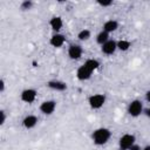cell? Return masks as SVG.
I'll list each match as a JSON object with an SVG mask.
<instances>
[{
  "label": "cell",
  "instance_id": "6da1fadb",
  "mask_svg": "<svg viewBox=\"0 0 150 150\" xmlns=\"http://www.w3.org/2000/svg\"><path fill=\"white\" fill-rule=\"evenodd\" d=\"M111 137V131L108 129V128H97L93 131L91 134V139H93V143L95 145H104L105 143H108V141L110 139Z\"/></svg>",
  "mask_w": 150,
  "mask_h": 150
},
{
  "label": "cell",
  "instance_id": "7a4b0ae2",
  "mask_svg": "<svg viewBox=\"0 0 150 150\" xmlns=\"http://www.w3.org/2000/svg\"><path fill=\"white\" fill-rule=\"evenodd\" d=\"M136 143V137L134 134H124L118 139L120 150H129Z\"/></svg>",
  "mask_w": 150,
  "mask_h": 150
},
{
  "label": "cell",
  "instance_id": "3957f363",
  "mask_svg": "<svg viewBox=\"0 0 150 150\" xmlns=\"http://www.w3.org/2000/svg\"><path fill=\"white\" fill-rule=\"evenodd\" d=\"M107 96L104 94H94L88 97V104L91 109H100L104 105Z\"/></svg>",
  "mask_w": 150,
  "mask_h": 150
},
{
  "label": "cell",
  "instance_id": "277c9868",
  "mask_svg": "<svg viewBox=\"0 0 150 150\" xmlns=\"http://www.w3.org/2000/svg\"><path fill=\"white\" fill-rule=\"evenodd\" d=\"M143 103L139 100H132L127 108V112L131 117H138L141 114H143Z\"/></svg>",
  "mask_w": 150,
  "mask_h": 150
},
{
  "label": "cell",
  "instance_id": "5b68a950",
  "mask_svg": "<svg viewBox=\"0 0 150 150\" xmlns=\"http://www.w3.org/2000/svg\"><path fill=\"white\" fill-rule=\"evenodd\" d=\"M36 95H38V91L33 88H27V89H23L20 94V100L25 103H33L36 98Z\"/></svg>",
  "mask_w": 150,
  "mask_h": 150
},
{
  "label": "cell",
  "instance_id": "8992f818",
  "mask_svg": "<svg viewBox=\"0 0 150 150\" xmlns=\"http://www.w3.org/2000/svg\"><path fill=\"white\" fill-rule=\"evenodd\" d=\"M56 109V102L54 100H47L41 102L39 110L43 114V115H52Z\"/></svg>",
  "mask_w": 150,
  "mask_h": 150
},
{
  "label": "cell",
  "instance_id": "52a82bcc",
  "mask_svg": "<svg viewBox=\"0 0 150 150\" xmlns=\"http://www.w3.org/2000/svg\"><path fill=\"white\" fill-rule=\"evenodd\" d=\"M83 54V48L81 45L73 43L68 47V56L71 60H79Z\"/></svg>",
  "mask_w": 150,
  "mask_h": 150
},
{
  "label": "cell",
  "instance_id": "ba28073f",
  "mask_svg": "<svg viewBox=\"0 0 150 150\" xmlns=\"http://www.w3.org/2000/svg\"><path fill=\"white\" fill-rule=\"evenodd\" d=\"M46 86L49 89L55 90V91H64L68 88L67 83L63 82V81H60V80H49V81H47Z\"/></svg>",
  "mask_w": 150,
  "mask_h": 150
},
{
  "label": "cell",
  "instance_id": "9c48e42d",
  "mask_svg": "<svg viewBox=\"0 0 150 150\" xmlns=\"http://www.w3.org/2000/svg\"><path fill=\"white\" fill-rule=\"evenodd\" d=\"M117 49V41L109 39L104 45H102L101 47V52L104 55H112Z\"/></svg>",
  "mask_w": 150,
  "mask_h": 150
},
{
  "label": "cell",
  "instance_id": "30bf717a",
  "mask_svg": "<svg viewBox=\"0 0 150 150\" xmlns=\"http://www.w3.org/2000/svg\"><path fill=\"white\" fill-rule=\"evenodd\" d=\"M91 74H93V70H90L84 64L80 66L77 68V70H76V77L80 81H87V80H89L91 77Z\"/></svg>",
  "mask_w": 150,
  "mask_h": 150
},
{
  "label": "cell",
  "instance_id": "8fae6325",
  "mask_svg": "<svg viewBox=\"0 0 150 150\" xmlns=\"http://www.w3.org/2000/svg\"><path fill=\"white\" fill-rule=\"evenodd\" d=\"M64 42H66V36H64L63 34H61V33H55V34H53V35L50 36V39H49V43H50V46H53L54 48H60V47H62V46L64 45Z\"/></svg>",
  "mask_w": 150,
  "mask_h": 150
},
{
  "label": "cell",
  "instance_id": "7c38bea8",
  "mask_svg": "<svg viewBox=\"0 0 150 150\" xmlns=\"http://www.w3.org/2000/svg\"><path fill=\"white\" fill-rule=\"evenodd\" d=\"M38 124V117L35 115H27L23 120H22V125L25 129L29 130L33 129L35 125Z\"/></svg>",
  "mask_w": 150,
  "mask_h": 150
},
{
  "label": "cell",
  "instance_id": "4fadbf2b",
  "mask_svg": "<svg viewBox=\"0 0 150 150\" xmlns=\"http://www.w3.org/2000/svg\"><path fill=\"white\" fill-rule=\"evenodd\" d=\"M49 26H50V28H52L54 32L59 33V32L61 30L62 26H63L62 18H61V16H53V18H50V20H49Z\"/></svg>",
  "mask_w": 150,
  "mask_h": 150
},
{
  "label": "cell",
  "instance_id": "5bb4252c",
  "mask_svg": "<svg viewBox=\"0 0 150 150\" xmlns=\"http://www.w3.org/2000/svg\"><path fill=\"white\" fill-rule=\"evenodd\" d=\"M103 29L102 30H104V32H107V33H112V32H116L117 29H118V22L116 21V20H107L104 23H103V27H102Z\"/></svg>",
  "mask_w": 150,
  "mask_h": 150
},
{
  "label": "cell",
  "instance_id": "9a60e30c",
  "mask_svg": "<svg viewBox=\"0 0 150 150\" xmlns=\"http://www.w3.org/2000/svg\"><path fill=\"white\" fill-rule=\"evenodd\" d=\"M95 40H96V42H97L98 45L102 46V45H104V43L109 40V33H107V32H104V30H101L100 33H97Z\"/></svg>",
  "mask_w": 150,
  "mask_h": 150
},
{
  "label": "cell",
  "instance_id": "2e32d148",
  "mask_svg": "<svg viewBox=\"0 0 150 150\" xmlns=\"http://www.w3.org/2000/svg\"><path fill=\"white\" fill-rule=\"evenodd\" d=\"M130 47H131V42L129 40L122 39V40L117 41V49H120L121 52H127V50H129Z\"/></svg>",
  "mask_w": 150,
  "mask_h": 150
},
{
  "label": "cell",
  "instance_id": "e0dca14e",
  "mask_svg": "<svg viewBox=\"0 0 150 150\" xmlns=\"http://www.w3.org/2000/svg\"><path fill=\"white\" fill-rule=\"evenodd\" d=\"M86 67H88L90 70H96L98 67H100V62H98V60H96V59H88V60H86L84 61V63H83Z\"/></svg>",
  "mask_w": 150,
  "mask_h": 150
},
{
  "label": "cell",
  "instance_id": "ac0fdd59",
  "mask_svg": "<svg viewBox=\"0 0 150 150\" xmlns=\"http://www.w3.org/2000/svg\"><path fill=\"white\" fill-rule=\"evenodd\" d=\"M90 36H91V32H90L89 29H87V28L81 29V30L79 32V34H77V39H79L80 41H87V40L90 39Z\"/></svg>",
  "mask_w": 150,
  "mask_h": 150
},
{
  "label": "cell",
  "instance_id": "d6986e66",
  "mask_svg": "<svg viewBox=\"0 0 150 150\" xmlns=\"http://www.w3.org/2000/svg\"><path fill=\"white\" fill-rule=\"evenodd\" d=\"M33 1H30V0H25V1H22L21 4H20V9L21 11H29L32 7H33Z\"/></svg>",
  "mask_w": 150,
  "mask_h": 150
},
{
  "label": "cell",
  "instance_id": "ffe728a7",
  "mask_svg": "<svg viewBox=\"0 0 150 150\" xmlns=\"http://www.w3.org/2000/svg\"><path fill=\"white\" fill-rule=\"evenodd\" d=\"M0 116H1V120H0V125H4L6 120H7V115H6V111L5 110H0Z\"/></svg>",
  "mask_w": 150,
  "mask_h": 150
},
{
  "label": "cell",
  "instance_id": "44dd1931",
  "mask_svg": "<svg viewBox=\"0 0 150 150\" xmlns=\"http://www.w3.org/2000/svg\"><path fill=\"white\" fill-rule=\"evenodd\" d=\"M97 5H100L101 7H109L112 5V1H97Z\"/></svg>",
  "mask_w": 150,
  "mask_h": 150
},
{
  "label": "cell",
  "instance_id": "7402d4cb",
  "mask_svg": "<svg viewBox=\"0 0 150 150\" xmlns=\"http://www.w3.org/2000/svg\"><path fill=\"white\" fill-rule=\"evenodd\" d=\"M5 87H6L5 80H4V79H1V80H0V91H1V93H4V91H5Z\"/></svg>",
  "mask_w": 150,
  "mask_h": 150
},
{
  "label": "cell",
  "instance_id": "603a6c76",
  "mask_svg": "<svg viewBox=\"0 0 150 150\" xmlns=\"http://www.w3.org/2000/svg\"><path fill=\"white\" fill-rule=\"evenodd\" d=\"M143 114H144L148 118H150V107H148V108L143 109Z\"/></svg>",
  "mask_w": 150,
  "mask_h": 150
},
{
  "label": "cell",
  "instance_id": "cb8c5ba5",
  "mask_svg": "<svg viewBox=\"0 0 150 150\" xmlns=\"http://www.w3.org/2000/svg\"><path fill=\"white\" fill-rule=\"evenodd\" d=\"M144 98L148 103H150V90H146L145 94H144Z\"/></svg>",
  "mask_w": 150,
  "mask_h": 150
},
{
  "label": "cell",
  "instance_id": "d4e9b609",
  "mask_svg": "<svg viewBox=\"0 0 150 150\" xmlns=\"http://www.w3.org/2000/svg\"><path fill=\"white\" fill-rule=\"evenodd\" d=\"M129 150H142V148H141L138 144H136V143H135V144H134Z\"/></svg>",
  "mask_w": 150,
  "mask_h": 150
},
{
  "label": "cell",
  "instance_id": "484cf974",
  "mask_svg": "<svg viewBox=\"0 0 150 150\" xmlns=\"http://www.w3.org/2000/svg\"><path fill=\"white\" fill-rule=\"evenodd\" d=\"M142 150H150V144H148V145L143 146V148H142Z\"/></svg>",
  "mask_w": 150,
  "mask_h": 150
}]
</instances>
